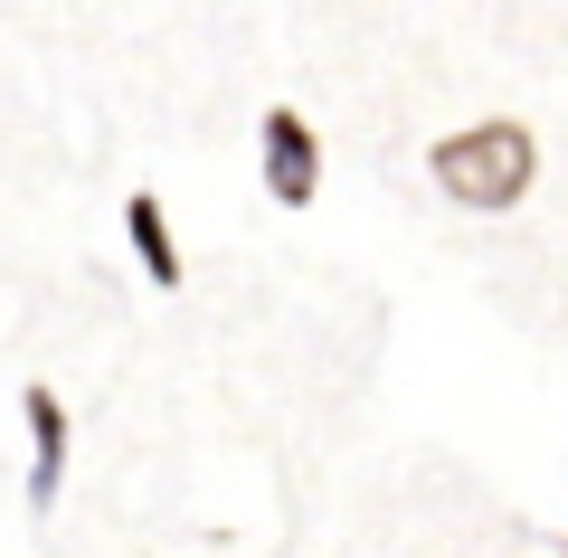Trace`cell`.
I'll use <instances>...</instances> for the list:
<instances>
[{
	"label": "cell",
	"mask_w": 568,
	"mask_h": 558,
	"mask_svg": "<svg viewBox=\"0 0 568 558\" xmlns=\"http://www.w3.org/2000/svg\"><path fill=\"white\" fill-rule=\"evenodd\" d=\"M256 180H265V200H275V209H313V200H323V133H313L294 104H265V123H256Z\"/></svg>",
	"instance_id": "cell-2"
},
{
	"label": "cell",
	"mask_w": 568,
	"mask_h": 558,
	"mask_svg": "<svg viewBox=\"0 0 568 558\" xmlns=\"http://www.w3.org/2000/svg\"><path fill=\"white\" fill-rule=\"evenodd\" d=\"M559 558H568V539H559Z\"/></svg>",
	"instance_id": "cell-5"
},
{
	"label": "cell",
	"mask_w": 568,
	"mask_h": 558,
	"mask_svg": "<svg viewBox=\"0 0 568 558\" xmlns=\"http://www.w3.org/2000/svg\"><path fill=\"white\" fill-rule=\"evenodd\" d=\"M426 180L446 190V209H474V219H503V209L530 200V180H540V133L511 114L474 123V133H446L426 152Z\"/></svg>",
	"instance_id": "cell-1"
},
{
	"label": "cell",
	"mask_w": 568,
	"mask_h": 558,
	"mask_svg": "<svg viewBox=\"0 0 568 558\" xmlns=\"http://www.w3.org/2000/svg\"><path fill=\"white\" fill-rule=\"evenodd\" d=\"M20 426H29V511H58L67 464H77V417H67V398L48 379H29L20 388Z\"/></svg>",
	"instance_id": "cell-3"
},
{
	"label": "cell",
	"mask_w": 568,
	"mask_h": 558,
	"mask_svg": "<svg viewBox=\"0 0 568 558\" xmlns=\"http://www.w3.org/2000/svg\"><path fill=\"white\" fill-rule=\"evenodd\" d=\"M123 246H133L142 284H162V294H181V284H190V256H181V237H171L162 190H133V200H123Z\"/></svg>",
	"instance_id": "cell-4"
}]
</instances>
